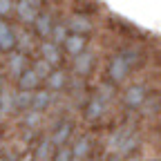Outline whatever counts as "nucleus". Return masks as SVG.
Masks as SVG:
<instances>
[{
	"label": "nucleus",
	"mask_w": 161,
	"mask_h": 161,
	"mask_svg": "<svg viewBox=\"0 0 161 161\" xmlns=\"http://www.w3.org/2000/svg\"><path fill=\"white\" fill-rule=\"evenodd\" d=\"M139 110L143 112L146 116H154L157 112H161V101H159L157 96H154V98H148V96H146V98H143V103L139 105Z\"/></svg>",
	"instance_id": "nucleus-17"
},
{
	"label": "nucleus",
	"mask_w": 161,
	"mask_h": 161,
	"mask_svg": "<svg viewBox=\"0 0 161 161\" xmlns=\"http://www.w3.org/2000/svg\"><path fill=\"white\" fill-rule=\"evenodd\" d=\"M14 45H16V34H14V29L5 23V20H0V49L9 52Z\"/></svg>",
	"instance_id": "nucleus-8"
},
{
	"label": "nucleus",
	"mask_w": 161,
	"mask_h": 161,
	"mask_svg": "<svg viewBox=\"0 0 161 161\" xmlns=\"http://www.w3.org/2000/svg\"><path fill=\"white\" fill-rule=\"evenodd\" d=\"M63 47L69 56H78L80 52H85V36H80V34H69L65 40H63Z\"/></svg>",
	"instance_id": "nucleus-2"
},
{
	"label": "nucleus",
	"mask_w": 161,
	"mask_h": 161,
	"mask_svg": "<svg viewBox=\"0 0 161 161\" xmlns=\"http://www.w3.org/2000/svg\"><path fill=\"white\" fill-rule=\"evenodd\" d=\"M0 119H3V116H0Z\"/></svg>",
	"instance_id": "nucleus-34"
},
{
	"label": "nucleus",
	"mask_w": 161,
	"mask_h": 161,
	"mask_svg": "<svg viewBox=\"0 0 161 161\" xmlns=\"http://www.w3.org/2000/svg\"><path fill=\"white\" fill-rule=\"evenodd\" d=\"M3 90H5V80H3V78H0V92H3Z\"/></svg>",
	"instance_id": "nucleus-30"
},
{
	"label": "nucleus",
	"mask_w": 161,
	"mask_h": 161,
	"mask_svg": "<svg viewBox=\"0 0 161 161\" xmlns=\"http://www.w3.org/2000/svg\"><path fill=\"white\" fill-rule=\"evenodd\" d=\"M128 161H136V159H128Z\"/></svg>",
	"instance_id": "nucleus-33"
},
{
	"label": "nucleus",
	"mask_w": 161,
	"mask_h": 161,
	"mask_svg": "<svg viewBox=\"0 0 161 161\" xmlns=\"http://www.w3.org/2000/svg\"><path fill=\"white\" fill-rule=\"evenodd\" d=\"M139 146V136L134 134V132H128L125 136H123V141H121V146H119V150H116V154H130L134 148Z\"/></svg>",
	"instance_id": "nucleus-14"
},
{
	"label": "nucleus",
	"mask_w": 161,
	"mask_h": 161,
	"mask_svg": "<svg viewBox=\"0 0 161 161\" xmlns=\"http://www.w3.org/2000/svg\"><path fill=\"white\" fill-rule=\"evenodd\" d=\"M9 72L14 74V76H20V74H23L25 72V56L23 54H11L9 56Z\"/></svg>",
	"instance_id": "nucleus-18"
},
{
	"label": "nucleus",
	"mask_w": 161,
	"mask_h": 161,
	"mask_svg": "<svg viewBox=\"0 0 161 161\" xmlns=\"http://www.w3.org/2000/svg\"><path fill=\"white\" fill-rule=\"evenodd\" d=\"M110 161H121V159H119V157H112V159H110Z\"/></svg>",
	"instance_id": "nucleus-31"
},
{
	"label": "nucleus",
	"mask_w": 161,
	"mask_h": 161,
	"mask_svg": "<svg viewBox=\"0 0 161 161\" xmlns=\"http://www.w3.org/2000/svg\"><path fill=\"white\" fill-rule=\"evenodd\" d=\"M16 11H18V18L23 20V23H27V25H34V20L38 18V9L27 5L25 0H18L16 3Z\"/></svg>",
	"instance_id": "nucleus-7"
},
{
	"label": "nucleus",
	"mask_w": 161,
	"mask_h": 161,
	"mask_svg": "<svg viewBox=\"0 0 161 161\" xmlns=\"http://www.w3.org/2000/svg\"><path fill=\"white\" fill-rule=\"evenodd\" d=\"M52 161H74V159H72V148L60 146V150H58V152H54Z\"/></svg>",
	"instance_id": "nucleus-26"
},
{
	"label": "nucleus",
	"mask_w": 161,
	"mask_h": 161,
	"mask_svg": "<svg viewBox=\"0 0 161 161\" xmlns=\"http://www.w3.org/2000/svg\"><path fill=\"white\" fill-rule=\"evenodd\" d=\"M16 103H14V94L11 92H0V116H7L11 112H16Z\"/></svg>",
	"instance_id": "nucleus-12"
},
{
	"label": "nucleus",
	"mask_w": 161,
	"mask_h": 161,
	"mask_svg": "<svg viewBox=\"0 0 161 161\" xmlns=\"http://www.w3.org/2000/svg\"><path fill=\"white\" fill-rule=\"evenodd\" d=\"M54 152H56V148L52 143V139H43L40 146L36 148V161H52Z\"/></svg>",
	"instance_id": "nucleus-11"
},
{
	"label": "nucleus",
	"mask_w": 161,
	"mask_h": 161,
	"mask_svg": "<svg viewBox=\"0 0 161 161\" xmlns=\"http://www.w3.org/2000/svg\"><path fill=\"white\" fill-rule=\"evenodd\" d=\"M38 123H40V112H38V110L27 112V116H25V125H27V128H36Z\"/></svg>",
	"instance_id": "nucleus-27"
},
{
	"label": "nucleus",
	"mask_w": 161,
	"mask_h": 161,
	"mask_svg": "<svg viewBox=\"0 0 161 161\" xmlns=\"http://www.w3.org/2000/svg\"><path fill=\"white\" fill-rule=\"evenodd\" d=\"M128 132H130V128H119V130H114V132L110 134V139H108V150L116 152L119 146H121V141H123V136H125Z\"/></svg>",
	"instance_id": "nucleus-21"
},
{
	"label": "nucleus",
	"mask_w": 161,
	"mask_h": 161,
	"mask_svg": "<svg viewBox=\"0 0 161 161\" xmlns=\"http://www.w3.org/2000/svg\"><path fill=\"white\" fill-rule=\"evenodd\" d=\"M67 29H69V34H87L90 29H92V20H87L85 16H72L69 20H67Z\"/></svg>",
	"instance_id": "nucleus-5"
},
{
	"label": "nucleus",
	"mask_w": 161,
	"mask_h": 161,
	"mask_svg": "<svg viewBox=\"0 0 161 161\" xmlns=\"http://www.w3.org/2000/svg\"><path fill=\"white\" fill-rule=\"evenodd\" d=\"M105 112H108V105H105L98 96H94L90 103H87V108H85V119H87V121H96V119L103 116Z\"/></svg>",
	"instance_id": "nucleus-6"
},
{
	"label": "nucleus",
	"mask_w": 161,
	"mask_h": 161,
	"mask_svg": "<svg viewBox=\"0 0 161 161\" xmlns=\"http://www.w3.org/2000/svg\"><path fill=\"white\" fill-rule=\"evenodd\" d=\"M25 3H27V5H31V7H36V9H38V7H40V3H43V0H25Z\"/></svg>",
	"instance_id": "nucleus-29"
},
{
	"label": "nucleus",
	"mask_w": 161,
	"mask_h": 161,
	"mask_svg": "<svg viewBox=\"0 0 161 161\" xmlns=\"http://www.w3.org/2000/svg\"><path fill=\"white\" fill-rule=\"evenodd\" d=\"M143 98H146V87H143V85H132V87H128L125 94H123L125 105H130V108H139L141 103H143Z\"/></svg>",
	"instance_id": "nucleus-4"
},
{
	"label": "nucleus",
	"mask_w": 161,
	"mask_h": 161,
	"mask_svg": "<svg viewBox=\"0 0 161 161\" xmlns=\"http://www.w3.org/2000/svg\"><path fill=\"white\" fill-rule=\"evenodd\" d=\"M23 161H29V157H25V159H23Z\"/></svg>",
	"instance_id": "nucleus-32"
},
{
	"label": "nucleus",
	"mask_w": 161,
	"mask_h": 161,
	"mask_svg": "<svg viewBox=\"0 0 161 161\" xmlns=\"http://www.w3.org/2000/svg\"><path fill=\"white\" fill-rule=\"evenodd\" d=\"M130 67H132V65L128 63V58H125L123 54L114 56L112 63H110V69H108V74H110V78H112V83H121V80L128 76Z\"/></svg>",
	"instance_id": "nucleus-1"
},
{
	"label": "nucleus",
	"mask_w": 161,
	"mask_h": 161,
	"mask_svg": "<svg viewBox=\"0 0 161 161\" xmlns=\"http://www.w3.org/2000/svg\"><path fill=\"white\" fill-rule=\"evenodd\" d=\"M31 69L38 74V78H47V76H49V72H52V65H47L45 60H38V63H36Z\"/></svg>",
	"instance_id": "nucleus-25"
},
{
	"label": "nucleus",
	"mask_w": 161,
	"mask_h": 161,
	"mask_svg": "<svg viewBox=\"0 0 161 161\" xmlns=\"http://www.w3.org/2000/svg\"><path fill=\"white\" fill-rule=\"evenodd\" d=\"M90 148H92L90 139H78L76 143H74V148H72V159H76V161H83V159L90 154Z\"/></svg>",
	"instance_id": "nucleus-13"
},
{
	"label": "nucleus",
	"mask_w": 161,
	"mask_h": 161,
	"mask_svg": "<svg viewBox=\"0 0 161 161\" xmlns=\"http://www.w3.org/2000/svg\"><path fill=\"white\" fill-rule=\"evenodd\" d=\"M92 63H94V54L92 52H80L74 60V69L78 74H87L92 69Z\"/></svg>",
	"instance_id": "nucleus-10"
},
{
	"label": "nucleus",
	"mask_w": 161,
	"mask_h": 161,
	"mask_svg": "<svg viewBox=\"0 0 161 161\" xmlns=\"http://www.w3.org/2000/svg\"><path fill=\"white\" fill-rule=\"evenodd\" d=\"M18 83H20V90H27V92H34L40 83V78L34 69H25L23 74L18 76Z\"/></svg>",
	"instance_id": "nucleus-9"
},
{
	"label": "nucleus",
	"mask_w": 161,
	"mask_h": 161,
	"mask_svg": "<svg viewBox=\"0 0 161 161\" xmlns=\"http://www.w3.org/2000/svg\"><path fill=\"white\" fill-rule=\"evenodd\" d=\"M49 92H34V96H31V105L29 108H34V110H43V108H47V103H49Z\"/></svg>",
	"instance_id": "nucleus-23"
},
{
	"label": "nucleus",
	"mask_w": 161,
	"mask_h": 161,
	"mask_svg": "<svg viewBox=\"0 0 161 161\" xmlns=\"http://www.w3.org/2000/svg\"><path fill=\"white\" fill-rule=\"evenodd\" d=\"M31 96H34V92H27V90L16 92V94H14V103H16V108H29V105H31Z\"/></svg>",
	"instance_id": "nucleus-24"
},
{
	"label": "nucleus",
	"mask_w": 161,
	"mask_h": 161,
	"mask_svg": "<svg viewBox=\"0 0 161 161\" xmlns=\"http://www.w3.org/2000/svg\"><path fill=\"white\" fill-rule=\"evenodd\" d=\"M69 134H72V125L69 123H63L49 139H52V143H54V148H58V146H65V141L69 139Z\"/></svg>",
	"instance_id": "nucleus-15"
},
{
	"label": "nucleus",
	"mask_w": 161,
	"mask_h": 161,
	"mask_svg": "<svg viewBox=\"0 0 161 161\" xmlns=\"http://www.w3.org/2000/svg\"><path fill=\"white\" fill-rule=\"evenodd\" d=\"M45 80H47V87H49L52 92H56V90L63 87V83H65V74L60 72V69H52L49 76H47Z\"/></svg>",
	"instance_id": "nucleus-20"
},
{
	"label": "nucleus",
	"mask_w": 161,
	"mask_h": 161,
	"mask_svg": "<svg viewBox=\"0 0 161 161\" xmlns=\"http://www.w3.org/2000/svg\"><path fill=\"white\" fill-rule=\"evenodd\" d=\"M11 9H14V3H11V0H0V16H7Z\"/></svg>",
	"instance_id": "nucleus-28"
},
{
	"label": "nucleus",
	"mask_w": 161,
	"mask_h": 161,
	"mask_svg": "<svg viewBox=\"0 0 161 161\" xmlns=\"http://www.w3.org/2000/svg\"><path fill=\"white\" fill-rule=\"evenodd\" d=\"M94 96H98V98H101V101H103V103H105V105L110 108V103H112V98H114V87H112L110 83H101Z\"/></svg>",
	"instance_id": "nucleus-22"
},
{
	"label": "nucleus",
	"mask_w": 161,
	"mask_h": 161,
	"mask_svg": "<svg viewBox=\"0 0 161 161\" xmlns=\"http://www.w3.org/2000/svg\"><path fill=\"white\" fill-rule=\"evenodd\" d=\"M34 25H36V31L40 34V36H49L52 34V16L49 14H40L36 20H34Z\"/></svg>",
	"instance_id": "nucleus-16"
},
{
	"label": "nucleus",
	"mask_w": 161,
	"mask_h": 161,
	"mask_svg": "<svg viewBox=\"0 0 161 161\" xmlns=\"http://www.w3.org/2000/svg\"><path fill=\"white\" fill-rule=\"evenodd\" d=\"M40 56L47 65H58L60 63V52H58V45H54L52 40H45V43H40Z\"/></svg>",
	"instance_id": "nucleus-3"
},
{
	"label": "nucleus",
	"mask_w": 161,
	"mask_h": 161,
	"mask_svg": "<svg viewBox=\"0 0 161 161\" xmlns=\"http://www.w3.org/2000/svg\"><path fill=\"white\" fill-rule=\"evenodd\" d=\"M49 36H52V43H54V45H63V40L69 36V29H67L65 23H58V25L52 27V34H49Z\"/></svg>",
	"instance_id": "nucleus-19"
}]
</instances>
